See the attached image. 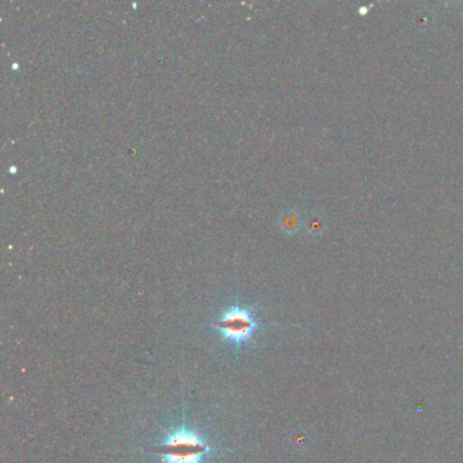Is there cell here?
<instances>
[{"instance_id": "1", "label": "cell", "mask_w": 463, "mask_h": 463, "mask_svg": "<svg viewBox=\"0 0 463 463\" xmlns=\"http://www.w3.org/2000/svg\"><path fill=\"white\" fill-rule=\"evenodd\" d=\"M151 451L166 457V463H201L209 447L194 432L181 429L171 433L160 446Z\"/></svg>"}, {"instance_id": "2", "label": "cell", "mask_w": 463, "mask_h": 463, "mask_svg": "<svg viewBox=\"0 0 463 463\" xmlns=\"http://www.w3.org/2000/svg\"><path fill=\"white\" fill-rule=\"evenodd\" d=\"M214 328L218 329L226 340L235 344H242L250 340L254 334L257 322L250 310L232 308L223 312L218 322H215Z\"/></svg>"}, {"instance_id": "3", "label": "cell", "mask_w": 463, "mask_h": 463, "mask_svg": "<svg viewBox=\"0 0 463 463\" xmlns=\"http://www.w3.org/2000/svg\"><path fill=\"white\" fill-rule=\"evenodd\" d=\"M280 225H281L283 232L294 234L298 230V215L291 211L285 212L280 219Z\"/></svg>"}]
</instances>
